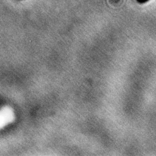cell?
I'll use <instances>...</instances> for the list:
<instances>
[{
    "label": "cell",
    "mask_w": 156,
    "mask_h": 156,
    "mask_svg": "<svg viewBox=\"0 0 156 156\" xmlns=\"http://www.w3.org/2000/svg\"><path fill=\"white\" fill-rule=\"evenodd\" d=\"M1 127L7 125L11 122L14 118L13 113L10 108L4 107L2 108L1 112Z\"/></svg>",
    "instance_id": "6da1fadb"
},
{
    "label": "cell",
    "mask_w": 156,
    "mask_h": 156,
    "mask_svg": "<svg viewBox=\"0 0 156 156\" xmlns=\"http://www.w3.org/2000/svg\"><path fill=\"white\" fill-rule=\"evenodd\" d=\"M136 2H137L138 3L142 4H144V3L147 2L149 1V0H136Z\"/></svg>",
    "instance_id": "7a4b0ae2"
}]
</instances>
